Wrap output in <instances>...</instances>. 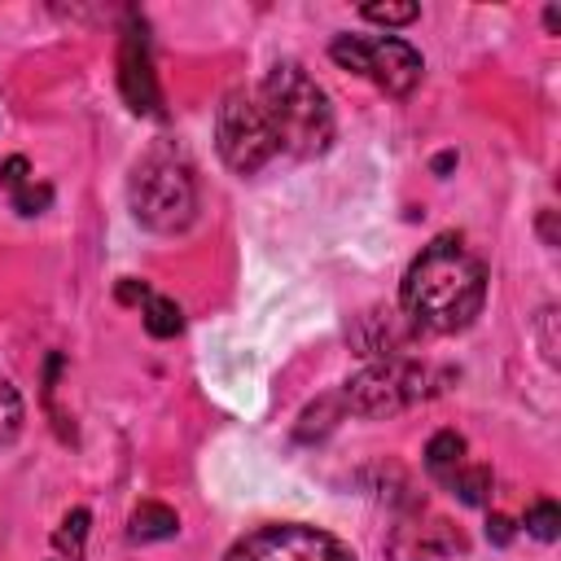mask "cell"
<instances>
[{"instance_id": "obj_21", "label": "cell", "mask_w": 561, "mask_h": 561, "mask_svg": "<svg viewBox=\"0 0 561 561\" xmlns=\"http://www.w3.org/2000/svg\"><path fill=\"white\" fill-rule=\"evenodd\" d=\"M149 298V285L145 280H123L118 285V302H145Z\"/></svg>"}, {"instance_id": "obj_5", "label": "cell", "mask_w": 561, "mask_h": 561, "mask_svg": "<svg viewBox=\"0 0 561 561\" xmlns=\"http://www.w3.org/2000/svg\"><path fill=\"white\" fill-rule=\"evenodd\" d=\"M329 57L342 70H355L377 83L386 96H412L425 75L421 53L399 35H337L329 44Z\"/></svg>"}, {"instance_id": "obj_15", "label": "cell", "mask_w": 561, "mask_h": 561, "mask_svg": "<svg viewBox=\"0 0 561 561\" xmlns=\"http://www.w3.org/2000/svg\"><path fill=\"white\" fill-rule=\"evenodd\" d=\"M526 530H530L535 539L552 543V539H557V530H561V508H557L552 500H535V504L526 508Z\"/></svg>"}, {"instance_id": "obj_2", "label": "cell", "mask_w": 561, "mask_h": 561, "mask_svg": "<svg viewBox=\"0 0 561 561\" xmlns=\"http://www.w3.org/2000/svg\"><path fill=\"white\" fill-rule=\"evenodd\" d=\"M263 123L272 131L276 153L289 158H316L333 145V110L324 88L294 61H280L267 70V79L254 92Z\"/></svg>"}, {"instance_id": "obj_22", "label": "cell", "mask_w": 561, "mask_h": 561, "mask_svg": "<svg viewBox=\"0 0 561 561\" xmlns=\"http://www.w3.org/2000/svg\"><path fill=\"white\" fill-rule=\"evenodd\" d=\"M451 162H456V153H438V158H434V171H438V175H443V171H447V167H451Z\"/></svg>"}, {"instance_id": "obj_7", "label": "cell", "mask_w": 561, "mask_h": 561, "mask_svg": "<svg viewBox=\"0 0 561 561\" xmlns=\"http://www.w3.org/2000/svg\"><path fill=\"white\" fill-rule=\"evenodd\" d=\"M215 145L219 158L237 171V175H254L272 153V131L263 123V110L254 101V92H228L219 114H215Z\"/></svg>"}, {"instance_id": "obj_18", "label": "cell", "mask_w": 561, "mask_h": 561, "mask_svg": "<svg viewBox=\"0 0 561 561\" xmlns=\"http://www.w3.org/2000/svg\"><path fill=\"white\" fill-rule=\"evenodd\" d=\"M48 202H53V188H48V184H35V180L13 193V206H18V215H26V219H31V215H44Z\"/></svg>"}, {"instance_id": "obj_17", "label": "cell", "mask_w": 561, "mask_h": 561, "mask_svg": "<svg viewBox=\"0 0 561 561\" xmlns=\"http://www.w3.org/2000/svg\"><path fill=\"white\" fill-rule=\"evenodd\" d=\"M359 13H364L368 22H381V26H408V22L421 18L416 4H364Z\"/></svg>"}, {"instance_id": "obj_10", "label": "cell", "mask_w": 561, "mask_h": 561, "mask_svg": "<svg viewBox=\"0 0 561 561\" xmlns=\"http://www.w3.org/2000/svg\"><path fill=\"white\" fill-rule=\"evenodd\" d=\"M127 535H131L136 543L171 539V535H180V517H175V508H167V504H158V500H145V504L131 513Z\"/></svg>"}, {"instance_id": "obj_1", "label": "cell", "mask_w": 561, "mask_h": 561, "mask_svg": "<svg viewBox=\"0 0 561 561\" xmlns=\"http://www.w3.org/2000/svg\"><path fill=\"white\" fill-rule=\"evenodd\" d=\"M403 316L416 329H469L486 302V267L460 237H434L399 280Z\"/></svg>"}, {"instance_id": "obj_12", "label": "cell", "mask_w": 561, "mask_h": 561, "mask_svg": "<svg viewBox=\"0 0 561 561\" xmlns=\"http://www.w3.org/2000/svg\"><path fill=\"white\" fill-rule=\"evenodd\" d=\"M465 465V438L456 434V430H438L430 443H425V469L443 482L451 469H460Z\"/></svg>"}, {"instance_id": "obj_13", "label": "cell", "mask_w": 561, "mask_h": 561, "mask_svg": "<svg viewBox=\"0 0 561 561\" xmlns=\"http://www.w3.org/2000/svg\"><path fill=\"white\" fill-rule=\"evenodd\" d=\"M140 320H145V333L149 337H175L184 329V311L175 307V298H162V294H149L145 298Z\"/></svg>"}, {"instance_id": "obj_16", "label": "cell", "mask_w": 561, "mask_h": 561, "mask_svg": "<svg viewBox=\"0 0 561 561\" xmlns=\"http://www.w3.org/2000/svg\"><path fill=\"white\" fill-rule=\"evenodd\" d=\"M22 430V394L0 377V447H9Z\"/></svg>"}, {"instance_id": "obj_11", "label": "cell", "mask_w": 561, "mask_h": 561, "mask_svg": "<svg viewBox=\"0 0 561 561\" xmlns=\"http://www.w3.org/2000/svg\"><path fill=\"white\" fill-rule=\"evenodd\" d=\"M443 486L460 500V504H486L491 500V486H495V478H491V469L486 465H460V469H451L447 478H443Z\"/></svg>"}, {"instance_id": "obj_14", "label": "cell", "mask_w": 561, "mask_h": 561, "mask_svg": "<svg viewBox=\"0 0 561 561\" xmlns=\"http://www.w3.org/2000/svg\"><path fill=\"white\" fill-rule=\"evenodd\" d=\"M88 522H92V513L88 508H70L66 517H61V526L53 530V543H57V561H83V539H88Z\"/></svg>"}, {"instance_id": "obj_4", "label": "cell", "mask_w": 561, "mask_h": 561, "mask_svg": "<svg viewBox=\"0 0 561 561\" xmlns=\"http://www.w3.org/2000/svg\"><path fill=\"white\" fill-rule=\"evenodd\" d=\"M447 377H451L447 368H434L425 359L390 355V359H377L364 373H355L342 386V399L337 403L346 412H355V416H390V412H403V408L438 394Z\"/></svg>"}, {"instance_id": "obj_6", "label": "cell", "mask_w": 561, "mask_h": 561, "mask_svg": "<svg viewBox=\"0 0 561 561\" xmlns=\"http://www.w3.org/2000/svg\"><path fill=\"white\" fill-rule=\"evenodd\" d=\"M224 561H355V548L320 526L272 522L237 539Z\"/></svg>"}, {"instance_id": "obj_3", "label": "cell", "mask_w": 561, "mask_h": 561, "mask_svg": "<svg viewBox=\"0 0 561 561\" xmlns=\"http://www.w3.org/2000/svg\"><path fill=\"white\" fill-rule=\"evenodd\" d=\"M127 202L136 224L149 232H184L197 215V180L175 145H153L127 180Z\"/></svg>"}, {"instance_id": "obj_19", "label": "cell", "mask_w": 561, "mask_h": 561, "mask_svg": "<svg viewBox=\"0 0 561 561\" xmlns=\"http://www.w3.org/2000/svg\"><path fill=\"white\" fill-rule=\"evenodd\" d=\"M35 175H31V167H26V158L22 153H13V158H4L0 162V184L9 188V193H18V188H26Z\"/></svg>"}, {"instance_id": "obj_20", "label": "cell", "mask_w": 561, "mask_h": 561, "mask_svg": "<svg viewBox=\"0 0 561 561\" xmlns=\"http://www.w3.org/2000/svg\"><path fill=\"white\" fill-rule=\"evenodd\" d=\"M486 539H491V543H500V548H504V543H508V539H513V522H508V517H504V513H491V517H486Z\"/></svg>"}, {"instance_id": "obj_8", "label": "cell", "mask_w": 561, "mask_h": 561, "mask_svg": "<svg viewBox=\"0 0 561 561\" xmlns=\"http://www.w3.org/2000/svg\"><path fill=\"white\" fill-rule=\"evenodd\" d=\"M118 92L131 114H162V92L153 75V48L140 13H127L123 44H118Z\"/></svg>"}, {"instance_id": "obj_9", "label": "cell", "mask_w": 561, "mask_h": 561, "mask_svg": "<svg viewBox=\"0 0 561 561\" xmlns=\"http://www.w3.org/2000/svg\"><path fill=\"white\" fill-rule=\"evenodd\" d=\"M460 552H465V535L447 517L425 513V508L403 517L386 539L390 561H456Z\"/></svg>"}]
</instances>
